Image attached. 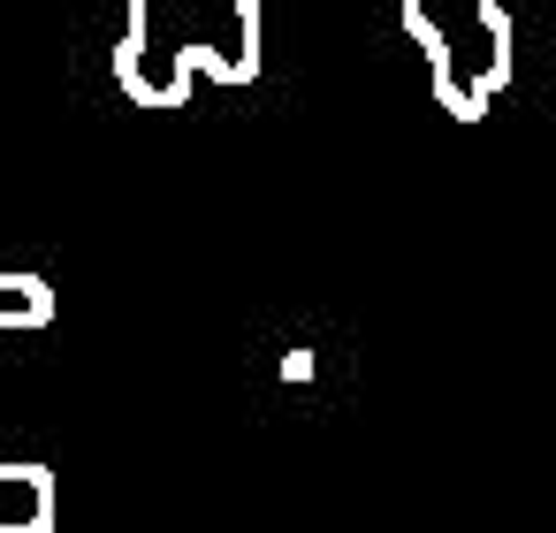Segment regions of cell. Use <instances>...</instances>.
Instances as JSON below:
<instances>
[{
  "instance_id": "6da1fadb",
  "label": "cell",
  "mask_w": 556,
  "mask_h": 533,
  "mask_svg": "<svg viewBox=\"0 0 556 533\" xmlns=\"http://www.w3.org/2000/svg\"><path fill=\"white\" fill-rule=\"evenodd\" d=\"M199 77H222V85H252L260 77V9H252V0H237L214 39H199V31L168 39L161 16H153V0H130L123 47H115L123 100H138V107H184Z\"/></svg>"
},
{
  "instance_id": "7a4b0ae2",
  "label": "cell",
  "mask_w": 556,
  "mask_h": 533,
  "mask_svg": "<svg viewBox=\"0 0 556 533\" xmlns=\"http://www.w3.org/2000/svg\"><path fill=\"white\" fill-rule=\"evenodd\" d=\"M404 31L427 47V85H434V107L457 115V123H480L488 100L510 85V16L495 0H472L457 16H434L427 0H404Z\"/></svg>"
},
{
  "instance_id": "3957f363",
  "label": "cell",
  "mask_w": 556,
  "mask_h": 533,
  "mask_svg": "<svg viewBox=\"0 0 556 533\" xmlns=\"http://www.w3.org/2000/svg\"><path fill=\"white\" fill-rule=\"evenodd\" d=\"M62 487L47 465H0V533H54Z\"/></svg>"
},
{
  "instance_id": "277c9868",
  "label": "cell",
  "mask_w": 556,
  "mask_h": 533,
  "mask_svg": "<svg viewBox=\"0 0 556 533\" xmlns=\"http://www.w3.org/2000/svg\"><path fill=\"white\" fill-rule=\"evenodd\" d=\"M47 320H54L47 275H0V328H47Z\"/></svg>"
}]
</instances>
